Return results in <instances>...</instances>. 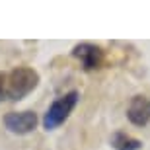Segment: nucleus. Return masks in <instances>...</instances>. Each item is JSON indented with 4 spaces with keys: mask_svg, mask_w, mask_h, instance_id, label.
<instances>
[{
    "mask_svg": "<svg viewBox=\"0 0 150 150\" xmlns=\"http://www.w3.org/2000/svg\"><path fill=\"white\" fill-rule=\"evenodd\" d=\"M129 121L137 127H144L150 123V100L144 96H134L127 109Z\"/></svg>",
    "mask_w": 150,
    "mask_h": 150,
    "instance_id": "5",
    "label": "nucleus"
},
{
    "mask_svg": "<svg viewBox=\"0 0 150 150\" xmlns=\"http://www.w3.org/2000/svg\"><path fill=\"white\" fill-rule=\"evenodd\" d=\"M109 142H111V146L115 150H140L142 148V142H140L139 139H133V137H129V134L123 133V131L113 133Z\"/></svg>",
    "mask_w": 150,
    "mask_h": 150,
    "instance_id": "6",
    "label": "nucleus"
},
{
    "mask_svg": "<svg viewBox=\"0 0 150 150\" xmlns=\"http://www.w3.org/2000/svg\"><path fill=\"white\" fill-rule=\"evenodd\" d=\"M39 82V74L29 67L14 68L12 72H0V90L4 94V100L20 101L29 92H33Z\"/></svg>",
    "mask_w": 150,
    "mask_h": 150,
    "instance_id": "1",
    "label": "nucleus"
},
{
    "mask_svg": "<svg viewBox=\"0 0 150 150\" xmlns=\"http://www.w3.org/2000/svg\"><path fill=\"white\" fill-rule=\"evenodd\" d=\"M4 127L14 134H28L37 127L35 111H10L4 115Z\"/></svg>",
    "mask_w": 150,
    "mask_h": 150,
    "instance_id": "3",
    "label": "nucleus"
},
{
    "mask_svg": "<svg viewBox=\"0 0 150 150\" xmlns=\"http://www.w3.org/2000/svg\"><path fill=\"white\" fill-rule=\"evenodd\" d=\"M72 55L80 61L84 70H96L103 62V51H101V47L92 45V43H78L72 49Z\"/></svg>",
    "mask_w": 150,
    "mask_h": 150,
    "instance_id": "4",
    "label": "nucleus"
},
{
    "mask_svg": "<svg viewBox=\"0 0 150 150\" xmlns=\"http://www.w3.org/2000/svg\"><path fill=\"white\" fill-rule=\"evenodd\" d=\"M78 98H80V94H78L76 90H70L68 94L61 96L59 100L53 101L49 105V109H47V113H45V117H43V129L45 131H55L57 127H61L62 123L68 119V115L72 113V109L76 107Z\"/></svg>",
    "mask_w": 150,
    "mask_h": 150,
    "instance_id": "2",
    "label": "nucleus"
}]
</instances>
